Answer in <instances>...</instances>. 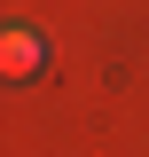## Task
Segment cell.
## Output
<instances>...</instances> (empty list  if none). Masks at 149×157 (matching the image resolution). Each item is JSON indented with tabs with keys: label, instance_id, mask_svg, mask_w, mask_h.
I'll use <instances>...</instances> for the list:
<instances>
[{
	"label": "cell",
	"instance_id": "obj_1",
	"mask_svg": "<svg viewBox=\"0 0 149 157\" xmlns=\"http://www.w3.org/2000/svg\"><path fill=\"white\" fill-rule=\"evenodd\" d=\"M39 63H47V47L32 32H0V78H32Z\"/></svg>",
	"mask_w": 149,
	"mask_h": 157
}]
</instances>
